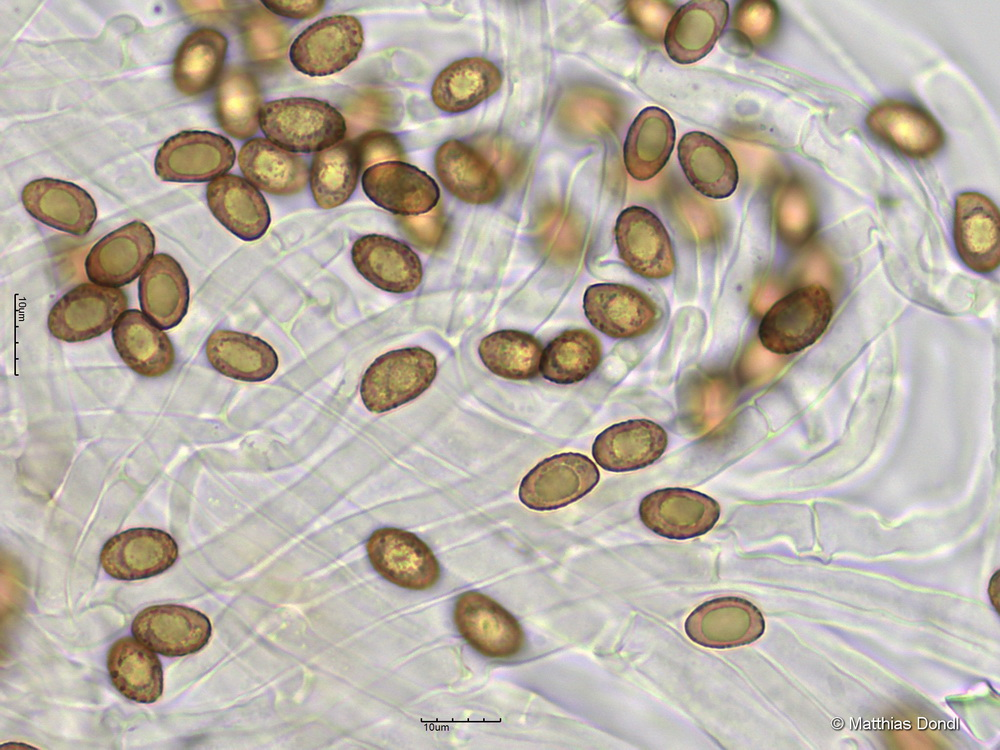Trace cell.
Returning <instances> with one entry per match:
<instances>
[{
    "label": "cell",
    "mask_w": 1000,
    "mask_h": 750,
    "mask_svg": "<svg viewBox=\"0 0 1000 750\" xmlns=\"http://www.w3.org/2000/svg\"><path fill=\"white\" fill-rule=\"evenodd\" d=\"M259 126L268 140L292 153H317L341 142L347 132L340 111L326 101L308 97L265 103Z\"/></svg>",
    "instance_id": "cell-1"
},
{
    "label": "cell",
    "mask_w": 1000,
    "mask_h": 750,
    "mask_svg": "<svg viewBox=\"0 0 1000 750\" xmlns=\"http://www.w3.org/2000/svg\"><path fill=\"white\" fill-rule=\"evenodd\" d=\"M833 315V302L820 285L798 288L777 300L758 328L761 345L777 355L802 351L825 332Z\"/></svg>",
    "instance_id": "cell-2"
},
{
    "label": "cell",
    "mask_w": 1000,
    "mask_h": 750,
    "mask_svg": "<svg viewBox=\"0 0 1000 750\" xmlns=\"http://www.w3.org/2000/svg\"><path fill=\"white\" fill-rule=\"evenodd\" d=\"M437 360L428 350L407 347L386 352L366 369L360 396L365 407L383 413L425 392L437 375Z\"/></svg>",
    "instance_id": "cell-3"
},
{
    "label": "cell",
    "mask_w": 1000,
    "mask_h": 750,
    "mask_svg": "<svg viewBox=\"0 0 1000 750\" xmlns=\"http://www.w3.org/2000/svg\"><path fill=\"white\" fill-rule=\"evenodd\" d=\"M127 307L128 298L122 289L81 283L52 306L48 329L58 340L86 341L112 329Z\"/></svg>",
    "instance_id": "cell-4"
},
{
    "label": "cell",
    "mask_w": 1000,
    "mask_h": 750,
    "mask_svg": "<svg viewBox=\"0 0 1000 750\" xmlns=\"http://www.w3.org/2000/svg\"><path fill=\"white\" fill-rule=\"evenodd\" d=\"M599 480V469L588 456L560 453L545 458L523 477L518 496L531 510H556L587 495Z\"/></svg>",
    "instance_id": "cell-5"
},
{
    "label": "cell",
    "mask_w": 1000,
    "mask_h": 750,
    "mask_svg": "<svg viewBox=\"0 0 1000 750\" xmlns=\"http://www.w3.org/2000/svg\"><path fill=\"white\" fill-rule=\"evenodd\" d=\"M363 42V28L356 17L345 14L325 17L296 37L290 46V61L305 75H332L356 60Z\"/></svg>",
    "instance_id": "cell-6"
},
{
    "label": "cell",
    "mask_w": 1000,
    "mask_h": 750,
    "mask_svg": "<svg viewBox=\"0 0 1000 750\" xmlns=\"http://www.w3.org/2000/svg\"><path fill=\"white\" fill-rule=\"evenodd\" d=\"M234 146L226 137L209 131H181L158 150L156 175L168 182H207L224 175L234 165Z\"/></svg>",
    "instance_id": "cell-7"
},
{
    "label": "cell",
    "mask_w": 1000,
    "mask_h": 750,
    "mask_svg": "<svg viewBox=\"0 0 1000 750\" xmlns=\"http://www.w3.org/2000/svg\"><path fill=\"white\" fill-rule=\"evenodd\" d=\"M366 550L375 571L401 588L426 590L440 578L436 556L412 532L395 527L377 529L369 537Z\"/></svg>",
    "instance_id": "cell-8"
},
{
    "label": "cell",
    "mask_w": 1000,
    "mask_h": 750,
    "mask_svg": "<svg viewBox=\"0 0 1000 750\" xmlns=\"http://www.w3.org/2000/svg\"><path fill=\"white\" fill-rule=\"evenodd\" d=\"M583 310L595 329L614 339H632L647 334L661 315L648 295L620 283H596L587 287Z\"/></svg>",
    "instance_id": "cell-9"
},
{
    "label": "cell",
    "mask_w": 1000,
    "mask_h": 750,
    "mask_svg": "<svg viewBox=\"0 0 1000 750\" xmlns=\"http://www.w3.org/2000/svg\"><path fill=\"white\" fill-rule=\"evenodd\" d=\"M614 236L620 259L635 274L659 280L675 269V254L668 231L649 209L630 206L618 215Z\"/></svg>",
    "instance_id": "cell-10"
},
{
    "label": "cell",
    "mask_w": 1000,
    "mask_h": 750,
    "mask_svg": "<svg viewBox=\"0 0 1000 750\" xmlns=\"http://www.w3.org/2000/svg\"><path fill=\"white\" fill-rule=\"evenodd\" d=\"M454 622L466 642L490 658H510L523 648L525 635L516 618L491 597L477 591L462 593Z\"/></svg>",
    "instance_id": "cell-11"
},
{
    "label": "cell",
    "mask_w": 1000,
    "mask_h": 750,
    "mask_svg": "<svg viewBox=\"0 0 1000 750\" xmlns=\"http://www.w3.org/2000/svg\"><path fill=\"white\" fill-rule=\"evenodd\" d=\"M720 511L715 499L681 487L653 491L639 505V517L649 530L676 540L704 535L717 523Z\"/></svg>",
    "instance_id": "cell-12"
},
{
    "label": "cell",
    "mask_w": 1000,
    "mask_h": 750,
    "mask_svg": "<svg viewBox=\"0 0 1000 750\" xmlns=\"http://www.w3.org/2000/svg\"><path fill=\"white\" fill-rule=\"evenodd\" d=\"M134 637L152 651L166 657H182L204 648L212 634L209 618L202 612L176 604L152 605L134 618Z\"/></svg>",
    "instance_id": "cell-13"
},
{
    "label": "cell",
    "mask_w": 1000,
    "mask_h": 750,
    "mask_svg": "<svg viewBox=\"0 0 1000 750\" xmlns=\"http://www.w3.org/2000/svg\"><path fill=\"white\" fill-rule=\"evenodd\" d=\"M155 237L141 221L108 233L89 251L85 272L95 284L119 288L133 282L153 257Z\"/></svg>",
    "instance_id": "cell-14"
},
{
    "label": "cell",
    "mask_w": 1000,
    "mask_h": 750,
    "mask_svg": "<svg viewBox=\"0 0 1000 750\" xmlns=\"http://www.w3.org/2000/svg\"><path fill=\"white\" fill-rule=\"evenodd\" d=\"M362 188L374 204L398 216L428 213L440 199L436 181L404 161H387L369 167L362 175Z\"/></svg>",
    "instance_id": "cell-15"
},
{
    "label": "cell",
    "mask_w": 1000,
    "mask_h": 750,
    "mask_svg": "<svg viewBox=\"0 0 1000 750\" xmlns=\"http://www.w3.org/2000/svg\"><path fill=\"white\" fill-rule=\"evenodd\" d=\"M765 631L761 611L740 597L706 601L690 613L685 632L695 643L709 648H733L750 644Z\"/></svg>",
    "instance_id": "cell-16"
},
{
    "label": "cell",
    "mask_w": 1000,
    "mask_h": 750,
    "mask_svg": "<svg viewBox=\"0 0 1000 750\" xmlns=\"http://www.w3.org/2000/svg\"><path fill=\"white\" fill-rule=\"evenodd\" d=\"M178 558L176 541L156 528H132L111 537L100 552L104 571L118 580H140L159 575Z\"/></svg>",
    "instance_id": "cell-17"
},
{
    "label": "cell",
    "mask_w": 1000,
    "mask_h": 750,
    "mask_svg": "<svg viewBox=\"0 0 1000 750\" xmlns=\"http://www.w3.org/2000/svg\"><path fill=\"white\" fill-rule=\"evenodd\" d=\"M955 245L962 261L977 273H989L1000 262V218L997 206L978 192L957 196Z\"/></svg>",
    "instance_id": "cell-18"
},
{
    "label": "cell",
    "mask_w": 1000,
    "mask_h": 750,
    "mask_svg": "<svg viewBox=\"0 0 1000 750\" xmlns=\"http://www.w3.org/2000/svg\"><path fill=\"white\" fill-rule=\"evenodd\" d=\"M351 259L364 279L386 292L409 293L422 282L419 256L405 243L385 235L368 234L357 239Z\"/></svg>",
    "instance_id": "cell-19"
},
{
    "label": "cell",
    "mask_w": 1000,
    "mask_h": 750,
    "mask_svg": "<svg viewBox=\"0 0 1000 750\" xmlns=\"http://www.w3.org/2000/svg\"><path fill=\"white\" fill-rule=\"evenodd\" d=\"M21 200L26 211L41 223L76 236L87 234L97 219L93 198L72 182L33 180L23 188Z\"/></svg>",
    "instance_id": "cell-20"
},
{
    "label": "cell",
    "mask_w": 1000,
    "mask_h": 750,
    "mask_svg": "<svg viewBox=\"0 0 1000 750\" xmlns=\"http://www.w3.org/2000/svg\"><path fill=\"white\" fill-rule=\"evenodd\" d=\"M435 171L446 190L473 205L490 204L502 193L495 167L467 143L451 139L442 143L434 157Z\"/></svg>",
    "instance_id": "cell-21"
},
{
    "label": "cell",
    "mask_w": 1000,
    "mask_h": 750,
    "mask_svg": "<svg viewBox=\"0 0 1000 750\" xmlns=\"http://www.w3.org/2000/svg\"><path fill=\"white\" fill-rule=\"evenodd\" d=\"M667 445L668 435L662 426L648 419H631L599 433L592 445V456L606 471L628 472L653 464Z\"/></svg>",
    "instance_id": "cell-22"
},
{
    "label": "cell",
    "mask_w": 1000,
    "mask_h": 750,
    "mask_svg": "<svg viewBox=\"0 0 1000 750\" xmlns=\"http://www.w3.org/2000/svg\"><path fill=\"white\" fill-rule=\"evenodd\" d=\"M869 129L882 141L913 158L935 154L944 143L938 122L924 109L902 101H885L871 109Z\"/></svg>",
    "instance_id": "cell-23"
},
{
    "label": "cell",
    "mask_w": 1000,
    "mask_h": 750,
    "mask_svg": "<svg viewBox=\"0 0 1000 750\" xmlns=\"http://www.w3.org/2000/svg\"><path fill=\"white\" fill-rule=\"evenodd\" d=\"M206 200L213 216L244 241L260 239L270 226V210L264 196L241 176L224 174L210 181Z\"/></svg>",
    "instance_id": "cell-24"
},
{
    "label": "cell",
    "mask_w": 1000,
    "mask_h": 750,
    "mask_svg": "<svg viewBox=\"0 0 1000 750\" xmlns=\"http://www.w3.org/2000/svg\"><path fill=\"white\" fill-rule=\"evenodd\" d=\"M729 17V6L721 0H692L672 16L664 35L669 57L679 64H692L705 57L721 36Z\"/></svg>",
    "instance_id": "cell-25"
},
{
    "label": "cell",
    "mask_w": 1000,
    "mask_h": 750,
    "mask_svg": "<svg viewBox=\"0 0 1000 750\" xmlns=\"http://www.w3.org/2000/svg\"><path fill=\"white\" fill-rule=\"evenodd\" d=\"M681 168L692 187L712 199L731 196L737 188L739 172L731 152L713 136L692 131L684 134L677 147Z\"/></svg>",
    "instance_id": "cell-26"
},
{
    "label": "cell",
    "mask_w": 1000,
    "mask_h": 750,
    "mask_svg": "<svg viewBox=\"0 0 1000 750\" xmlns=\"http://www.w3.org/2000/svg\"><path fill=\"white\" fill-rule=\"evenodd\" d=\"M112 339L124 363L141 376L160 377L174 366L175 352L168 335L138 309H127L119 316Z\"/></svg>",
    "instance_id": "cell-27"
},
{
    "label": "cell",
    "mask_w": 1000,
    "mask_h": 750,
    "mask_svg": "<svg viewBox=\"0 0 1000 750\" xmlns=\"http://www.w3.org/2000/svg\"><path fill=\"white\" fill-rule=\"evenodd\" d=\"M238 164L245 179L257 189L277 196L300 193L309 180L303 157L266 138H253L241 147Z\"/></svg>",
    "instance_id": "cell-28"
},
{
    "label": "cell",
    "mask_w": 1000,
    "mask_h": 750,
    "mask_svg": "<svg viewBox=\"0 0 1000 750\" xmlns=\"http://www.w3.org/2000/svg\"><path fill=\"white\" fill-rule=\"evenodd\" d=\"M138 296L142 312L161 329H171L187 313L188 278L172 256L157 253L140 275Z\"/></svg>",
    "instance_id": "cell-29"
},
{
    "label": "cell",
    "mask_w": 1000,
    "mask_h": 750,
    "mask_svg": "<svg viewBox=\"0 0 1000 750\" xmlns=\"http://www.w3.org/2000/svg\"><path fill=\"white\" fill-rule=\"evenodd\" d=\"M503 77L500 69L483 57H465L450 63L435 78L431 97L441 111H469L494 95Z\"/></svg>",
    "instance_id": "cell-30"
},
{
    "label": "cell",
    "mask_w": 1000,
    "mask_h": 750,
    "mask_svg": "<svg viewBox=\"0 0 1000 750\" xmlns=\"http://www.w3.org/2000/svg\"><path fill=\"white\" fill-rule=\"evenodd\" d=\"M209 363L222 375L245 382H262L274 375L279 359L266 341L247 333L217 329L205 346Z\"/></svg>",
    "instance_id": "cell-31"
},
{
    "label": "cell",
    "mask_w": 1000,
    "mask_h": 750,
    "mask_svg": "<svg viewBox=\"0 0 1000 750\" xmlns=\"http://www.w3.org/2000/svg\"><path fill=\"white\" fill-rule=\"evenodd\" d=\"M676 138L675 124L662 108L650 106L636 116L623 146L627 172L638 181L655 177L666 165Z\"/></svg>",
    "instance_id": "cell-32"
},
{
    "label": "cell",
    "mask_w": 1000,
    "mask_h": 750,
    "mask_svg": "<svg viewBox=\"0 0 1000 750\" xmlns=\"http://www.w3.org/2000/svg\"><path fill=\"white\" fill-rule=\"evenodd\" d=\"M106 665L113 686L127 699L150 704L161 697V662L137 639L125 636L116 640L107 652Z\"/></svg>",
    "instance_id": "cell-33"
},
{
    "label": "cell",
    "mask_w": 1000,
    "mask_h": 750,
    "mask_svg": "<svg viewBox=\"0 0 1000 750\" xmlns=\"http://www.w3.org/2000/svg\"><path fill=\"white\" fill-rule=\"evenodd\" d=\"M227 49V38L215 29L199 28L189 33L173 60L176 89L189 97L208 91L221 74Z\"/></svg>",
    "instance_id": "cell-34"
},
{
    "label": "cell",
    "mask_w": 1000,
    "mask_h": 750,
    "mask_svg": "<svg viewBox=\"0 0 1000 750\" xmlns=\"http://www.w3.org/2000/svg\"><path fill=\"white\" fill-rule=\"evenodd\" d=\"M261 104L259 85L249 71L233 66L223 73L215 96V115L228 135L239 140L255 135Z\"/></svg>",
    "instance_id": "cell-35"
},
{
    "label": "cell",
    "mask_w": 1000,
    "mask_h": 750,
    "mask_svg": "<svg viewBox=\"0 0 1000 750\" xmlns=\"http://www.w3.org/2000/svg\"><path fill=\"white\" fill-rule=\"evenodd\" d=\"M360 170L355 143L351 140H342L317 152L309 173L316 204L328 210L347 202L357 187Z\"/></svg>",
    "instance_id": "cell-36"
},
{
    "label": "cell",
    "mask_w": 1000,
    "mask_h": 750,
    "mask_svg": "<svg viewBox=\"0 0 1000 750\" xmlns=\"http://www.w3.org/2000/svg\"><path fill=\"white\" fill-rule=\"evenodd\" d=\"M602 345L586 329H569L543 349L540 373L556 384H574L588 378L600 365Z\"/></svg>",
    "instance_id": "cell-37"
},
{
    "label": "cell",
    "mask_w": 1000,
    "mask_h": 750,
    "mask_svg": "<svg viewBox=\"0 0 1000 750\" xmlns=\"http://www.w3.org/2000/svg\"><path fill=\"white\" fill-rule=\"evenodd\" d=\"M543 349L533 335L504 329L485 336L479 343L478 354L493 374L508 380H529L540 373Z\"/></svg>",
    "instance_id": "cell-38"
},
{
    "label": "cell",
    "mask_w": 1000,
    "mask_h": 750,
    "mask_svg": "<svg viewBox=\"0 0 1000 750\" xmlns=\"http://www.w3.org/2000/svg\"><path fill=\"white\" fill-rule=\"evenodd\" d=\"M240 27L245 51L254 63L271 67L283 60L290 34L273 13L265 7H254L244 14Z\"/></svg>",
    "instance_id": "cell-39"
},
{
    "label": "cell",
    "mask_w": 1000,
    "mask_h": 750,
    "mask_svg": "<svg viewBox=\"0 0 1000 750\" xmlns=\"http://www.w3.org/2000/svg\"><path fill=\"white\" fill-rule=\"evenodd\" d=\"M777 224L790 242L800 244L812 235L816 226V210L807 190L796 182L781 192L777 204Z\"/></svg>",
    "instance_id": "cell-40"
},
{
    "label": "cell",
    "mask_w": 1000,
    "mask_h": 750,
    "mask_svg": "<svg viewBox=\"0 0 1000 750\" xmlns=\"http://www.w3.org/2000/svg\"><path fill=\"white\" fill-rule=\"evenodd\" d=\"M398 112L392 96L376 90L357 94L343 107L349 137L367 129L390 126L397 120Z\"/></svg>",
    "instance_id": "cell-41"
},
{
    "label": "cell",
    "mask_w": 1000,
    "mask_h": 750,
    "mask_svg": "<svg viewBox=\"0 0 1000 750\" xmlns=\"http://www.w3.org/2000/svg\"><path fill=\"white\" fill-rule=\"evenodd\" d=\"M779 24V10L768 0L742 1L735 9L733 25L747 43L757 46L768 42Z\"/></svg>",
    "instance_id": "cell-42"
},
{
    "label": "cell",
    "mask_w": 1000,
    "mask_h": 750,
    "mask_svg": "<svg viewBox=\"0 0 1000 750\" xmlns=\"http://www.w3.org/2000/svg\"><path fill=\"white\" fill-rule=\"evenodd\" d=\"M398 222L417 248L428 252L438 249L445 239L446 222L439 206L417 216H399Z\"/></svg>",
    "instance_id": "cell-43"
},
{
    "label": "cell",
    "mask_w": 1000,
    "mask_h": 750,
    "mask_svg": "<svg viewBox=\"0 0 1000 750\" xmlns=\"http://www.w3.org/2000/svg\"><path fill=\"white\" fill-rule=\"evenodd\" d=\"M355 143L361 170L387 161H402L404 149L398 138L381 129L360 135Z\"/></svg>",
    "instance_id": "cell-44"
},
{
    "label": "cell",
    "mask_w": 1000,
    "mask_h": 750,
    "mask_svg": "<svg viewBox=\"0 0 1000 750\" xmlns=\"http://www.w3.org/2000/svg\"><path fill=\"white\" fill-rule=\"evenodd\" d=\"M674 13V6L667 1L627 2L628 17L651 40L664 39L666 28Z\"/></svg>",
    "instance_id": "cell-45"
},
{
    "label": "cell",
    "mask_w": 1000,
    "mask_h": 750,
    "mask_svg": "<svg viewBox=\"0 0 1000 750\" xmlns=\"http://www.w3.org/2000/svg\"><path fill=\"white\" fill-rule=\"evenodd\" d=\"M264 7L273 13L290 19H309L315 17L325 6L322 0H263Z\"/></svg>",
    "instance_id": "cell-46"
}]
</instances>
